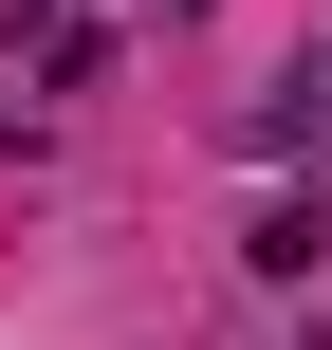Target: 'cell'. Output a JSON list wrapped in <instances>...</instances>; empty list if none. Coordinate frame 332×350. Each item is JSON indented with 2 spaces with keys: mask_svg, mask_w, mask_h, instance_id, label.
I'll return each instance as SVG.
<instances>
[]
</instances>
